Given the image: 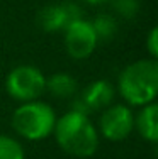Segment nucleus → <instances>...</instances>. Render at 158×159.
I'll return each mask as SVG.
<instances>
[{
  "mask_svg": "<svg viewBox=\"0 0 158 159\" xmlns=\"http://www.w3.org/2000/svg\"><path fill=\"white\" fill-rule=\"evenodd\" d=\"M56 141L63 151L78 157H89L95 152L99 139L93 125L82 112H68L55 124Z\"/></svg>",
  "mask_w": 158,
  "mask_h": 159,
  "instance_id": "nucleus-1",
  "label": "nucleus"
},
{
  "mask_svg": "<svg viewBox=\"0 0 158 159\" xmlns=\"http://www.w3.org/2000/svg\"><path fill=\"white\" fill-rule=\"evenodd\" d=\"M122 97L133 105H146L158 90V64L153 59L136 61L126 68L119 78Z\"/></svg>",
  "mask_w": 158,
  "mask_h": 159,
  "instance_id": "nucleus-2",
  "label": "nucleus"
},
{
  "mask_svg": "<svg viewBox=\"0 0 158 159\" xmlns=\"http://www.w3.org/2000/svg\"><path fill=\"white\" fill-rule=\"evenodd\" d=\"M14 129L26 139L39 141L51 134L56 119L55 112L41 102H29L19 107L12 117Z\"/></svg>",
  "mask_w": 158,
  "mask_h": 159,
  "instance_id": "nucleus-3",
  "label": "nucleus"
},
{
  "mask_svg": "<svg viewBox=\"0 0 158 159\" xmlns=\"http://www.w3.org/2000/svg\"><path fill=\"white\" fill-rule=\"evenodd\" d=\"M7 92L17 100L32 102L46 88L43 73L32 66H17L7 76Z\"/></svg>",
  "mask_w": 158,
  "mask_h": 159,
  "instance_id": "nucleus-4",
  "label": "nucleus"
},
{
  "mask_svg": "<svg viewBox=\"0 0 158 159\" xmlns=\"http://www.w3.org/2000/svg\"><path fill=\"white\" fill-rule=\"evenodd\" d=\"M65 44H66V49H68L71 58L84 59L87 56H90L97 44V36L93 32L92 24L85 22L84 19L73 22L66 29Z\"/></svg>",
  "mask_w": 158,
  "mask_h": 159,
  "instance_id": "nucleus-5",
  "label": "nucleus"
},
{
  "mask_svg": "<svg viewBox=\"0 0 158 159\" xmlns=\"http://www.w3.org/2000/svg\"><path fill=\"white\" fill-rule=\"evenodd\" d=\"M82 19V10L73 3H58L48 5L39 14V24L44 31L56 32L66 31L73 22Z\"/></svg>",
  "mask_w": 158,
  "mask_h": 159,
  "instance_id": "nucleus-6",
  "label": "nucleus"
},
{
  "mask_svg": "<svg viewBox=\"0 0 158 159\" xmlns=\"http://www.w3.org/2000/svg\"><path fill=\"white\" fill-rule=\"evenodd\" d=\"M133 113L127 107L122 105H116L104 112L102 119H100V130L107 139L111 141H121L127 137V134L133 129Z\"/></svg>",
  "mask_w": 158,
  "mask_h": 159,
  "instance_id": "nucleus-7",
  "label": "nucleus"
},
{
  "mask_svg": "<svg viewBox=\"0 0 158 159\" xmlns=\"http://www.w3.org/2000/svg\"><path fill=\"white\" fill-rule=\"evenodd\" d=\"M114 97V90L107 81H95L87 86L82 97L78 98V108L77 112H82L87 115L89 110H97L100 107H107Z\"/></svg>",
  "mask_w": 158,
  "mask_h": 159,
  "instance_id": "nucleus-8",
  "label": "nucleus"
},
{
  "mask_svg": "<svg viewBox=\"0 0 158 159\" xmlns=\"http://www.w3.org/2000/svg\"><path fill=\"white\" fill-rule=\"evenodd\" d=\"M138 129L141 135L148 141H156L158 139V124H156V105L150 103L141 110L138 117Z\"/></svg>",
  "mask_w": 158,
  "mask_h": 159,
  "instance_id": "nucleus-9",
  "label": "nucleus"
},
{
  "mask_svg": "<svg viewBox=\"0 0 158 159\" xmlns=\"http://www.w3.org/2000/svg\"><path fill=\"white\" fill-rule=\"evenodd\" d=\"M46 88L50 90L55 97H70L77 90V83L75 80L66 73H58L46 81Z\"/></svg>",
  "mask_w": 158,
  "mask_h": 159,
  "instance_id": "nucleus-10",
  "label": "nucleus"
},
{
  "mask_svg": "<svg viewBox=\"0 0 158 159\" xmlns=\"http://www.w3.org/2000/svg\"><path fill=\"white\" fill-rule=\"evenodd\" d=\"M0 159H24V149L16 139L0 135Z\"/></svg>",
  "mask_w": 158,
  "mask_h": 159,
  "instance_id": "nucleus-11",
  "label": "nucleus"
},
{
  "mask_svg": "<svg viewBox=\"0 0 158 159\" xmlns=\"http://www.w3.org/2000/svg\"><path fill=\"white\" fill-rule=\"evenodd\" d=\"M92 27H93V32H95L97 39H99V37L111 39L116 32V22L109 16H99L95 19V22L92 24Z\"/></svg>",
  "mask_w": 158,
  "mask_h": 159,
  "instance_id": "nucleus-12",
  "label": "nucleus"
},
{
  "mask_svg": "<svg viewBox=\"0 0 158 159\" xmlns=\"http://www.w3.org/2000/svg\"><path fill=\"white\" fill-rule=\"evenodd\" d=\"M114 7L117 9V12L124 17H134L140 9L138 0H114Z\"/></svg>",
  "mask_w": 158,
  "mask_h": 159,
  "instance_id": "nucleus-13",
  "label": "nucleus"
},
{
  "mask_svg": "<svg viewBox=\"0 0 158 159\" xmlns=\"http://www.w3.org/2000/svg\"><path fill=\"white\" fill-rule=\"evenodd\" d=\"M148 48H150V52H151L153 56H156L158 54V49H156V29H153L151 34H150V37H148Z\"/></svg>",
  "mask_w": 158,
  "mask_h": 159,
  "instance_id": "nucleus-14",
  "label": "nucleus"
},
{
  "mask_svg": "<svg viewBox=\"0 0 158 159\" xmlns=\"http://www.w3.org/2000/svg\"><path fill=\"white\" fill-rule=\"evenodd\" d=\"M85 2H89V3H102V2H105V0H85Z\"/></svg>",
  "mask_w": 158,
  "mask_h": 159,
  "instance_id": "nucleus-15",
  "label": "nucleus"
}]
</instances>
